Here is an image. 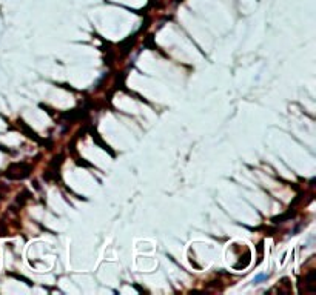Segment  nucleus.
Returning <instances> with one entry per match:
<instances>
[{"label": "nucleus", "mask_w": 316, "mask_h": 295, "mask_svg": "<svg viewBox=\"0 0 316 295\" xmlns=\"http://www.w3.org/2000/svg\"><path fill=\"white\" fill-rule=\"evenodd\" d=\"M31 166L28 165V163H12V165H9V168L6 169V177L9 178V180H23V178H26L29 174H31Z\"/></svg>", "instance_id": "f257e3e1"}]
</instances>
